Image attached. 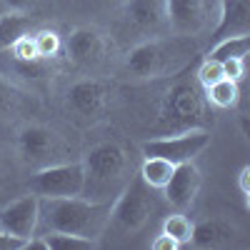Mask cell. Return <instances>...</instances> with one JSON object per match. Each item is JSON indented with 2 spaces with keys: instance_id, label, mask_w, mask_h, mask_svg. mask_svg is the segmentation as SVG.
I'll return each mask as SVG.
<instances>
[{
  "instance_id": "obj_11",
  "label": "cell",
  "mask_w": 250,
  "mask_h": 250,
  "mask_svg": "<svg viewBox=\"0 0 250 250\" xmlns=\"http://www.w3.org/2000/svg\"><path fill=\"white\" fill-rule=\"evenodd\" d=\"M165 23L175 35L190 38L205 25V0H165Z\"/></svg>"
},
{
  "instance_id": "obj_24",
  "label": "cell",
  "mask_w": 250,
  "mask_h": 250,
  "mask_svg": "<svg viewBox=\"0 0 250 250\" xmlns=\"http://www.w3.org/2000/svg\"><path fill=\"white\" fill-rule=\"evenodd\" d=\"M195 78H198V83H200L203 88H208V85H213V83L223 80V78H225V73H223V62L205 58V60L200 62V68H198Z\"/></svg>"
},
{
  "instance_id": "obj_17",
  "label": "cell",
  "mask_w": 250,
  "mask_h": 250,
  "mask_svg": "<svg viewBox=\"0 0 250 250\" xmlns=\"http://www.w3.org/2000/svg\"><path fill=\"white\" fill-rule=\"evenodd\" d=\"M33 30V18L28 13L8 10L0 15V50H8L18 38H23Z\"/></svg>"
},
{
  "instance_id": "obj_19",
  "label": "cell",
  "mask_w": 250,
  "mask_h": 250,
  "mask_svg": "<svg viewBox=\"0 0 250 250\" xmlns=\"http://www.w3.org/2000/svg\"><path fill=\"white\" fill-rule=\"evenodd\" d=\"M40 240H43V250H90V248H98L95 238L75 235V233H58V230H48L45 235H40Z\"/></svg>"
},
{
  "instance_id": "obj_27",
  "label": "cell",
  "mask_w": 250,
  "mask_h": 250,
  "mask_svg": "<svg viewBox=\"0 0 250 250\" xmlns=\"http://www.w3.org/2000/svg\"><path fill=\"white\" fill-rule=\"evenodd\" d=\"M223 73H225V78H230V80H240L243 78V73H245V58H228V60H223Z\"/></svg>"
},
{
  "instance_id": "obj_18",
  "label": "cell",
  "mask_w": 250,
  "mask_h": 250,
  "mask_svg": "<svg viewBox=\"0 0 250 250\" xmlns=\"http://www.w3.org/2000/svg\"><path fill=\"white\" fill-rule=\"evenodd\" d=\"M173 170H175V165H173L170 160L158 158V155H145L138 175H140V180H143L145 185H150L153 190H163L165 183L170 180Z\"/></svg>"
},
{
  "instance_id": "obj_23",
  "label": "cell",
  "mask_w": 250,
  "mask_h": 250,
  "mask_svg": "<svg viewBox=\"0 0 250 250\" xmlns=\"http://www.w3.org/2000/svg\"><path fill=\"white\" fill-rule=\"evenodd\" d=\"M33 43H35V53L40 60H50L62 50V40L55 30H35L33 33Z\"/></svg>"
},
{
  "instance_id": "obj_7",
  "label": "cell",
  "mask_w": 250,
  "mask_h": 250,
  "mask_svg": "<svg viewBox=\"0 0 250 250\" xmlns=\"http://www.w3.org/2000/svg\"><path fill=\"white\" fill-rule=\"evenodd\" d=\"M85 168V188L88 183H113L128 168V153L118 143H98L83 158Z\"/></svg>"
},
{
  "instance_id": "obj_22",
  "label": "cell",
  "mask_w": 250,
  "mask_h": 250,
  "mask_svg": "<svg viewBox=\"0 0 250 250\" xmlns=\"http://www.w3.org/2000/svg\"><path fill=\"white\" fill-rule=\"evenodd\" d=\"M205 95H208V100H210L215 108H223L225 110V108H233L235 103H238L240 90H238V83L235 80L223 78V80L213 83V85H208L205 88Z\"/></svg>"
},
{
  "instance_id": "obj_25",
  "label": "cell",
  "mask_w": 250,
  "mask_h": 250,
  "mask_svg": "<svg viewBox=\"0 0 250 250\" xmlns=\"http://www.w3.org/2000/svg\"><path fill=\"white\" fill-rule=\"evenodd\" d=\"M8 50L13 53V60H38L35 43H33V35H30V33L23 35V38H18Z\"/></svg>"
},
{
  "instance_id": "obj_30",
  "label": "cell",
  "mask_w": 250,
  "mask_h": 250,
  "mask_svg": "<svg viewBox=\"0 0 250 250\" xmlns=\"http://www.w3.org/2000/svg\"><path fill=\"white\" fill-rule=\"evenodd\" d=\"M150 248L153 250H178L180 245L170 238V235H165V233H160V235H155V240L150 243Z\"/></svg>"
},
{
  "instance_id": "obj_15",
  "label": "cell",
  "mask_w": 250,
  "mask_h": 250,
  "mask_svg": "<svg viewBox=\"0 0 250 250\" xmlns=\"http://www.w3.org/2000/svg\"><path fill=\"white\" fill-rule=\"evenodd\" d=\"M125 20L140 33H155L165 23V0H125Z\"/></svg>"
},
{
  "instance_id": "obj_14",
  "label": "cell",
  "mask_w": 250,
  "mask_h": 250,
  "mask_svg": "<svg viewBox=\"0 0 250 250\" xmlns=\"http://www.w3.org/2000/svg\"><path fill=\"white\" fill-rule=\"evenodd\" d=\"M250 30V0H220V18L213 30L215 40L245 35Z\"/></svg>"
},
{
  "instance_id": "obj_16",
  "label": "cell",
  "mask_w": 250,
  "mask_h": 250,
  "mask_svg": "<svg viewBox=\"0 0 250 250\" xmlns=\"http://www.w3.org/2000/svg\"><path fill=\"white\" fill-rule=\"evenodd\" d=\"M233 235H235V230H233L230 223H225V220H200L193 228L190 245H195V248H218V245L230 243Z\"/></svg>"
},
{
  "instance_id": "obj_9",
  "label": "cell",
  "mask_w": 250,
  "mask_h": 250,
  "mask_svg": "<svg viewBox=\"0 0 250 250\" xmlns=\"http://www.w3.org/2000/svg\"><path fill=\"white\" fill-rule=\"evenodd\" d=\"M200 183H203V175L198 170V165L190 160V163H180L175 165V170L170 175V180L165 183L163 193H165V200H168L175 210H185L190 208L198 190H200Z\"/></svg>"
},
{
  "instance_id": "obj_21",
  "label": "cell",
  "mask_w": 250,
  "mask_h": 250,
  "mask_svg": "<svg viewBox=\"0 0 250 250\" xmlns=\"http://www.w3.org/2000/svg\"><path fill=\"white\" fill-rule=\"evenodd\" d=\"M250 50V38L248 33L245 35H230V38H223V40H215L213 50L208 53V58L210 60H228V58H245Z\"/></svg>"
},
{
  "instance_id": "obj_4",
  "label": "cell",
  "mask_w": 250,
  "mask_h": 250,
  "mask_svg": "<svg viewBox=\"0 0 250 250\" xmlns=\"http://www.w3.org/2000/svg\"><path fill=\"white\" fill-rule=\"evenodd\" d=\"M208 145H210V133L205 128H188L173 135H158V138L145 140L140 145V150L143 155H158V158L170 160L173 165H180V163L195 160Z\"/></svg>"
},
{
  "instance_id": "obj_26",
  "label": "cell",
  "mask_w": 250,
  "mask_h": 250,
  "mask_svg": "<svg viewBox=\"0 0 250 250\" xmlns=\"http://www.w3.org/2000/svg\"><path fill=\"white\" fill-rule=\"evenodd\" d=\"M15 70L23 78H43L48 75V60H15Z\"/></svg>"
},
{
  "instance_id": "obj_32",
  "label": "cell",
  "mask_w": 250,
  "mask_h": 250,
  "mask_svg": "<svg viewBox=\"0 0 250 250\" xmlns=\"http://www.w3.org/2000/svg\"><path fill=\"white\" fill-rule=\"evenodd\" d=\"M3 3L10 8V10H18V13H25L28 8H30V3L33 0H3Z\"/></svg>"
},
{
  "instance_id": "obj_1",
  "label": "cell",
  "mask_w": 250,
  "mask_h": 250,
  "mask_svg": "<svg viewBox=\"0 0 250 250\" xmlns=\"http://www.w3.org/2000/svg\"><path fill=\"white\" fill-rule=\"evenodd\" d=\"M110 200H85L83 195L73 198H40V223L45 230L75 233L95 238L110 220Z\"/></svg>"
},
{
  "instance_id": "obj_13",
  "label": "cell",
  "mask_w": 250,
  "mask_h": 250,
  "mask_svg": "<svg viewBox=\"0 0 250 250\" xmlns=\"http://www.w3.org/2000/svg\"><path fill=\"white\" fill-rule=\"evenodd\" d=\"M55 148V133L45 125H25L18 133V153L25 163H43Z\"/></svg>"
},
{
  "instance_id": "obj_29",
  "label": "cell",
  "mask_w": 250,
  "mask_h": 250,
  "mask_svg": "<svg viewBox=\"0 0 250 250\" xmlns=\"http://www.w3.org/2000/svg\"><path fill=\"white\" fill-rule=\"evenodd\" d=\"M13 100H15V90L10 88V83L0 80V113L8 110L13 105Z\"/></svg>"
},
{
  "instance_id": "obj_3",
  "label": "cell",
  "mask_w": 250,
  "mask_h": 250,
  "mask_svg": "<svg viewBox=\"0 0 250 250\" xmlns=\"http://www.w3.org/2000/svg\"><path fill=\"white\" fill-rule=\"evenodd\" d=\"M200 123H203V100L198 88L190 80L173 83L160 103L158 128L180 133L188 128H200Z\"/></svg>"
},
{
  "instance_id": "obj_10",
  "label": "cell",
  "mask_w": 250,
  "mask_h": 250,
  "mask_svg": "<svg viewBox=\"0 0 250 250\" xmlns=\"http://www.w3.org/2000/svg\"><path fill=\"white\" fill-rule=\"evenodd\" d=\"M110 98V85L103 80L95 78H85V80H78L68 88V108L83 118H93L98 115L105 103Z\"/></svg>"
},
{
  "instance_id": "obj_2",
  "label": "cell",
  "mask_w": 250,
  "mask_h": 250,
  "mask_svg": "<svg viewBox=\"0 0 250 250\" xmlns=\"http://www.w3.org/2000/svg\"><path fill=\"white\" fill-rule=\"evenodd\" d=\"M155 210H158V203H155V195H153V188L145 185L140 180V175H135L123 188L118 200L113 203L108 225L118 228L125 235H133V233L143 230V228L148 225V220L155 215Z\"/></svg>"
},
{
  "instance_id": "obj_31",
  "label": "cell",
  "mask_w": 250,
  "mask_h": 250,
  "mask_svg": "<svg viewBox=\"0 0 250 250\" xmlns=\"http://www.w3.org/2000/svg\"><path fill=\"white\" fill-rule=\"evenodd\" d=\"M248 178H250V165H243V168H240V175H238V183H240V193H243V198H245V200L250 198Z\"/></svg>"
},
{
  "instance_id": "obj_12",
  "label": "cell",
  "mask_w": 250,
  "mask_h": 250,
  "mask_svg": "<svg viewBox=\"0 0 250 250\" xmlns=\"http://www.w3.org/2000/svg\"><path fill=\"white\" fill-rule=\"evenodd\" d=\"M62 48L75 65H95L105 55V38L95 28H75L65 38Z\"/></svg>"
},
{
  "instance_id": "obj_20",
  "label": "cell",
  "mask_w": 250,
  "mask_h": 250,
  "mask_svg": "<svg viewBox=\"0 0 250 250\" xmlns=\"http://www.w3.org/2000/svg\"><path fill=\"white\" fill-rule=\"evenodd\" d=\"M193 228H195V223H193L190 218H188L183 210H175V213H170V215H165L160 233L170 235V238L183 248V245H190V240H193Z\"/></svg>"
},
{
  "instance_id": "obj_8",
  "label": "cell",
  "mask_w": 250,
  "mask_h": 250,
  "mask_svg": "<svg viewBox=\"0 0 250 250\" xmlns=\"http://www.w3.org/2000/svg\"><path fill=\"white\" fill-rule=\"evenodd\" d=\"M40 225V198L28 193L0 208V230H5L15 238L30 240Z\"/></svg>"
},
{
  "instance_id": "obj_5",
  "label": "cell",
  "mask_w": 250,
  "mask_h": 250,
  "mask_svg": "<svg viewBox=\"0 0 250 250\" xmlns=\"http://www.w3.org/2000/svg\"><path fill=\"white\" fill-rule=\"evenodd\" d=\"M30 193L38 198H73L85 193V168L83 163L45 165L30 178Z\"/></svg>"
},
{
  "instance_id": "obj_6",
  "label": "cell",
  "mask_w": 250,
  "mask_h": 250,
  "mask_svg": "<svg viewBox=\"0 0 250 250\" xmlns=\"http://www.w3.org/2000/svg\"><path fill=\"white\" fill-rule=\"evenodd\" d=\"M125 68L135 78H155L165 70H173L175 65V45H168L163 40H148L128 50L125 55Z\"/></svg>"
},
{
  "instance_id": "obj_28",
  "label": "cell",
  "mask_w": 250,
  "mask_h": 250,
  "mask_svg": "<svg viewBox=\"0 0 250 250\" xmlns=\"http://www.w3.org/2000/svg\"><path fill=\"white\" fill-rule=\"evenodd\" d=\"M0 250H28V240L0 230Z\"/></svg>"
}]
</instances>
